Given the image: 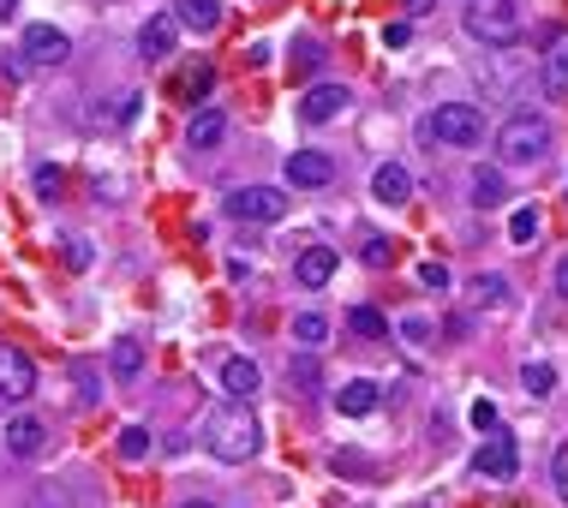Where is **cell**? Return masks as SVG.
Here are the masks:
<instances>
[{
    "instance_id": "obj_1",
    "label": "cell",
    "mask_w": 568,
    "mask_h": 508,
    "mask_svg": "<svg viewBox=\"0 0 568 508\" xmlns=\"http://www.w3.org/2000/svg\"><path fill=\"white\" fill-rule=\"evenodd\" d=\"M203 448H210L215 461H228V467L257 461L264 431H257V419L245 413V401H222V406H210V413H203Z\"/></svg>"
},
{
    "instance_id": "obj_2",
    "label": "cell",
    "mask_w": 568,
    "mask_h": 508,
    "mask_svg": "<svg viewBox=\"0 0 568 508\" xmlns=\"http://www.w3.org/2000/svg\"><path fill=\"white\" fill-rule=\"evenodd\" d=\"M550 144H557V133H550L545 114L515 108V114L497 126V162H503V168H538V162L550 156Z\"/></svg>"
},
{
    "instance_id": "obj_3",
    "label": "cell",
    "mask_w": 568,
    "mask_h": 508,
    "mask_svg": "<svg viewBox=\"0 0 568 508\" xmlns=\"http://www.w3.org/2000/svg\"><path fill=\"white\" fill-rule=\"evenodd\" d=\"M461 24H467V36H473V42H485V49H508V42L520 36V12H515V0H467Z\"/></svg>"
},
{
    "instance_id": "obj_4",
    "label": "cell",
    "mask_w": 568,
    "mask_h": 508,
    "mask_svg": "<svg viewBox=\"0 0 568 508\" xmlns=\"http://www.w3.org/2000/svg\"><path fill=\"white\" fill-rule=\"evenodd\" d=\"M425 133L436 144H449V150H478V144H485V114H478L473 102H443L425 120Z\"/></svg>"
},
{
    "instance_id": "obj_5",
    "label": "cell",
    "mask_w": 568,
    "mask_h": 508,
    "mask_svg": "<svg viewBox=\"0 0 568 508\" xmlns=\"http://www.w3.org/2000/svg\"><path fill=\"white\" fill-rule=\"evenodd\" d=\"M222 210L234 215V222H282L287 192H275V186H240V192L222 198Z\"/></svg>"
},
{
    "instance_id": "obj_6",
    "label": "cell",
    "mask_w": 568,
    "mask_h": 508,
    "mask_svg": "<svg viewBox=\"0 0 568 508\" xmlns=\"http://www.w3.org/2000/svg\"><path fill=\"white\" fill-rule=\"evenodd\" d=\"M36 395V359L24 347L0 341V401H31Z\"/></svg>"
},
{
    "instance_id": "obj_7",
    "label": "cell",
    "mask_w": 568,
    "mask_h": 508,
    "mask_svg": "<svg viewBox=\"0 0 568 508\" xmlns=\"http://www.w3.org/2000/svg\"><path fill=\"white\" fill-rule=\"evenodd\" d=\"M282 173H287V186H294V192H324V186L335 180V162H329L324 150H294Z\"/></svg>"
},
{
    "instance_id": "obj_8",
    "label": "cell",
    "mask_w": 568,
    "mask_h": 508,
    "mask_svg": "<svg viewBox=\"0 0 568 508\" xmlns=\"http://www.w3.org/2000/svg\"><path fill=\"white\" fill-rule=\"evenodd\" d=\"M19 49H24V61H31V66H61L72 54V42H66V31H54V24H31Z\"/></svg>"
},
{
    "instance_id": "obj_9",
    "label": "cell",
    "mask_w": 568,
    "mask_h": 508,
    "mask_svg": "<svg viewBox=\"0 0 568 508\" xmlns=\"http://www.w3.org/2000/svg\"><path fill=\"white\" fill-rule=\"evenodd\" d=\"M515 467H520L515 437H508V431H491V443L473 455V473H478V478H515Z\"/></svg>"
},
{
    "instance_id": "obj_10",
    "label": "cell",
    "mask_w": 568,
    "mask_h": 508,
    "mask_svg": "<svg viewBox=\"0 0 568 508\" xmlns=\"http://www.w3.org/2000/svg\"><path fill=\"white\" fill-rule=\"evenodd\" d=\"M299 114H305L312 126L341 120V114H347V84H312V91H305V102H299Z\"/></svg>"
},
{
    "instance_id": "obj_11",
    "label": "cell",
    "mask_w": 568,
    "mask_h": 508,
    "mask_svg": "<svg viewBox=\"0 0 568 508\" xmlns=\"http://www.w3.org/2000/svg\"><path fill=\"white\" fill-rule=\"evenodd\" d=\"M42 443H49V425H42V419H31V413L7 419V455L12 461H36Z\"/></svg>"
},
{
    "instance_id": "obj_12",
    "label": "cell",
    "mask_w": 568,
    "mask_h": 508,
    "mask_svg": "<svg viewBox=\"0 0 568 508\" xmlns=\"http://www.w3.org/2000/svg\"><path fill=\"white\" fill-rule=\"evenodd\" d=\"M173 42H180V24H173V12H156V19H144V31H138V54H144V61H168Z\"/></svg>"
},
{
    "instance_id": "obj_13",
    "label": "cell",
    "mask_w": 568,
    "mask_h": 508,
    "mask_svg": "<svg viewBox=\"0 0 568 508\" xmlns=\"http://www.w3.org/2000/svg\"><path fill=\"white\" fill-rule=\"evenodd\" d=\"M186 144H192L198 156L222 150V144H228V114H222V108H198L192 126H186Z\"/></svg>"
},
{
    "instance_id": "obj_14",
    "label": "cell",
    "mask_w": 568,
    "mask_h": 508,
    "mask_svg": "<svg viewBox=\"0 0 568 508\" xmlns=\"http://www.w3.org/2000/svg\"><path fill=\"white\" fill-rule=\"evenodd\" d=\"M335 269H341V257H335L329 245H305V252L294 257V282L299 287H329Z\"/></svg>"
},
{
    "instance_id": "obj_15",
    "label": "cell",
    "mask_w": 568,
    "mask_h": 508,
    "mask_svg": "<svg viewBox=\"0 0 568 508\" xmlns=\"http://www.w3.org/2000/svg\"><path fill=\"white\" fill-rule=\"evenodd\" d=\"M371 198L389 203V210H401V203L413 198V173H407L401 162H383V168L371 173Z\"/></svg>"
},
{
    "instance_id": "obj_16",
    "label": "cell",
    "mask_w": 568,
    "mask_h": 508,
    "mask_svg": "<svg viewBox=\"0 0 568 508\" xmlns=\"http://www.w3.org/2000/svg\"><path fill=\"white\" fill-rule=\"evenodd\" d=\"M173 24H180V31H198V36H210L215 24H222V7H215V0H173Z\"/></svg>"
},
{
    "instance_id": "obj_17",
    "label": "cell",
    "mask_w": 568,
    "mask_h": 508,
    "mask_svg": "<svg viewBox=\"0 0 568 508\" xmlns=\"http://www.w3.org/2000/svg\"><path fill=\"white\" fill-rule=\"evenodd\" d=\"M108 371H114V383H138L144 377V341L138 336H120L108 347Z\"/></svg>"
},
{
    "instance_id": "obj_18",
    "label": "cell",
    "mask_w": 568,
    "mask_h": 508,
    "mask_svg": "<svg viewBox=\"0 0 568 508\" xmlns=\"http://www.w3.org/2000/svg\"><path fill=\"white\" fill-rule=\"evenodd\" d=\"M473 210H503V203H508V186H503V168H485V162H478L473 168Z\"/></svg>"
},
{
    "instance_id": "obj_19",
    "label": "cell",
    "mask_w": 568,
    "mask_h": 508,
    "mask_svg": "<svg viewBox=\"0 0 568 508\" xmlns=\"http://www.w3.org/2000/svg\"><path fill=\"white\" fill-rule=\"evenodd\" d=\"M222 389L234 401H252L257 389H264V371H257L252 359H228V366H222Z\"/></svg>"
},
{
    "instance_id": "obj_20",
    "label": "cell",
    "mask_w": 568,
    "mask_h": 508,
    "mask_svg": "<svg viewBox=\"0 0 568 508\" xmlns=\"http://www.w3.org/2000/svg\"><path fill=\"white\" fill-rule=\"evenodd\" d=\"M538 91H545V96H568V36L557 42V49H550L545 54V66H538Z\"/></svg>"
},
{
    "instance_id": "obj_21",
    "label": "cell",
    "mask_w": 568,
    "mask_h": 508,
    "mask_svg": "<svg viewBox=\"0 0 568 508\" xmlns=\"http://www.w3.org/2000/svg\"><path fill=\"white\" fill-rule=\"evenodd\" d=\"M377 401H383V389H377V383H341V395H335V406H341L347 419L377 413Z\"/></svg>"
},
{
    "instance_id": "obj_22",
    "label": "cell",
    "mask_w": 568,
    "mask_h": 508,
    "mask_svg": "<svg viewBox=\"0 0 568 508\" xmlns=\"http://www.w3.org/2000/svg\"><path fill=\"white\" fill-rule=\"evenodd\" d=\"M520 389H527L533 401L557 395V366H550V359H527V366H520Z\"/></svg>"
},
{
    "instance_id": "obj_23",
    "label": "cell",
    "mask_w": 568,
    "mask_h": 508,
    "mask_svg": "<svg viewBox=\"0 0 568 508\" xmlns=\"http://www.w3.org/2000/svg\"><path fill=\"white\" fill-rule=\"evenodd\" d=\"M538 227H545V215H538L533 203H515V210H508V245H538Z\"/></svg>"
},
{
    "instance_id": "obj_24",
    "label": "cell",
    "mask_w": 568,
    "mask_h": 508,
    "mask_svg": "<svg viewBox=\"0 0 568 508\" xmlns=\"http://www.w3.org/2000/svg\"><path fill=\"white\" fill-rule=\"evenodd\" d=\"M347 329H354L359 341H383V336H389L383 311H371V305H354V311H347Z\"/></svg>"
},
{
    "instance_id": "obj_25",
    "label": "cell",
    "mask_w": 568,
    "mask_h": 508,
    "mask_svg": "<svg viewBox=\"0 0 568 508\" xmlns=\"http://www.w3.org/2000/svg\"><path fill=\"white\" fill-rule=\"evenodd\" d=\"M294 341L305 347V353H312V347H324V341H329V324H324L317 311H299V317H294Z\"/></svg>"
},
{
    "instance_id": "obj_26",
    "label": "cell",
    "mask_w": 568,
    "mask_h": 508,
    "mask_svg": "<svg viewBox=\"0 0 568 508\" xmlns=\"http://www.w3.org/2000/svg\"><path fill=\"white\" fill-rule=\"evenodd\" d=\"M473 299H478V305H497V311H503V305L515 299V294H508V275H478V282H473Z\"/></svg>"
},
{
    "instance_id": "obj_27",
    "label": "cell",
    "mask_w": 568,
    "mask_h": 508,
    "mask_svg": "<svg viewBox=\"0 0 568 508\" xmlns=\"http://www.w3.org/2000/svg\"><path fill=\"white\" fill-rule=\"evenodd\" d=\"M144 455H150V431H144V425H126V431H120V461H144Z\"/></svg>"
},
{
    "instance_id": "obj_28",
    "label": "cell",
    "mask_w": 568,
    "mask_h": 508,
    "mask_svg": "<svg viewBox=\"0 0 568 508\" xmlns=\"http://www.w3.org/2000/svg\"><path fill=\"white\" fill-rule=\"evenodd\" d=\"M294 383H299V395H317V383H324V377H317V359L312 353L294 359Z\"/></svg>"
},
{
    "instance_id": "obj_29",
    "label": "cell",
    "mask_w": 568,
    "mask_h": 508,
    "mask_svg": "<svg viewBox=\"0 0 568 508\" xmlns=\"http://www.w3.org/2000/svg\"><path fill=\"white\" fill-rule=\"evenodd\" d=\"M24 508H72V490H66V485H42Z\"/></svg>"
},
{
    "instance_id": "obj_30",
    "label": "cell",
    "mask_w": 568,
    "mask_h": 508,
    "mask_svg": "<svg viewBox=\"0 0 568 508\" xmlns=\"http://www.w3.org/2000/svg\"><path fill=\"white\" fill-rule=\"evenodd\" d=\"M359 257H366V264H371V269H383V264H389V257H396V245H389V240H377V234H371L366 245H359Z\"/></svg>"
},
{
    "instance_id": "obj_31",
    "label": "cell",
    "mask_w": 568,
    "mask_h": 508,
    "mask_svg": "<svg viewBox=\"0 0 568 508\" xmlns=\"http://www.w3.org/2000/svg\"><path fill=\"white\" fill-rule=\"evenodd\" d=\"M473 425H478V431H497V425H503L497 401H485V395H478V401H473Z\"/></svg>"
},
{
    "instance_id": "obj_32",
    "label": "cell",
    "mask_w": 568,
    "mask_h": 508,
    "mask_svg": "<svg viewBox=\"0 0 568 508\" xmlns=\"http://www.w3.org/2000/svg\"><path fill=\"white\" fill-rule=\"evenodd\" d=\"M210 91H215V66H198L192 78H186V96L198 102V96H210Z\"/></svg>"
},
{
    "instance_id": "obj_33",
    "label": "cell",
    "mask_w": 568,
    "mask_h": 508,
    "mask_svg": "<svg viewBox=\"0 0 568 508\" xmlns=\"http://www.w3.org/2000/svg\"><path fill=\"white\" fill-rule=\"evenodd\" d=\"M550 478H557V497L568 502V443L557 448V455H550Z\"/></svg>"
},
{
    "instance_id": "obj_34",
    "label": "cell",
    "mask_w": 568,
    "mask_h": 508,
    "mask_svg": "<svg viewBox=\"0 0 568 508\" xmlns=\"http://www.w3.org/2000/svg\"><path fill=\"white\" fill-rule=\"evenodd\" d=\"M294 66H299V72H317V66H324V49H317V42H299Z\"/></svg>"
},
{
    "instance_id": "obj_35",
    "label": "cell",
    "mask_w": 568,
    "mask_h": 508,
    "mask_svg": "<svg viewBox=\"0 0 568 508\" xmlns=\"http://www.w3.org/2000/svg\"><path fill=\"white\" fill-rule=\"evenodd\" d=\"M407 36H413V24H407V19L383 24V49H407Z\"/></svg>"
},
{
    "instance_id": "obj_36",
    "label": "cell",
    "mask_w": 568,
    "mask_h": 508,
    "mask_svg": "<svg viewBox=\"0 0 568 508\" xmlns=\"http://www.w3.org/2000/svg\"><path fill=\"white\" fill-rule=\"evenodd\" d=\"M419 282H425L431 294H443V287H449V269H443V264H419Z\"/></svg>"
},
{
    "instance_id": "obj_37",
    "label": "cell",
    "mask_w": 568,
    "mask_h": 508,
    "mask_svg": "<svg viewBox=\"0 0 568 508\" xmlns=\"http://www.w3.org/2000/svg\"><path fill=\"white\" fill-rule=\"evenodd\" d=\"M36 186L42 198H61V168H36Z\"/></svg>"
},
{
    "instance_id": "obj_38",
    "label": "cell",
    "mask_w": 568,
    "mask_h": 508,
    "mask_svg": "<svg viewBox=\"0 0 568 508\" xmlns=\"http://www.w3.org/2000/svg\"><path fill=\"white\" fill-rule=\"evenodd\" d=\"M557 294H562V299H568V252H562V257H557Z\"/></svg>"
},
{
    "instance_id": "obj_39",
    "label": "cell",
    "mask_w": 568,
    "mask_h": 508,
    "mask_svg": "<svg viewBox=\"0 0 568 508\" xmlns=\"http://www.w3.org/2000/svg\"><path fill=\"white\" fill-rule=\"evenodd\" d=\"M436 7V0H407V12H413V19H419V12H431Z\"/></svg>"
},
{
    "instance_id": "obj_40",
    "label": "cell",
    "mask_w": 568,
    "mask_h": 508,
    "mask_svg": "<svg viewBox=\"0 0 568 508\" xmlns=\"http://www.w3.org/2000/svg\"><path fill=\"white\" fill-rule=\"evenodd\" d=\"M12 12H19V0H0V19H12Z\"/></svg>"
},
{
    "instance_id": "obj_41",
    "label": "cell",
    "mask_w": 568,
    "mask_h": 508,
    "mask_svg": "<svg viewBox=\"0 0 568 508\" xmlns=\"http://www.w3.org/2000/svg\"><path fill=\"white\" fill-rule=\"evenodd\" d=\"M180 508H222V502H180Z\"/></svg>"
}]
</instances>
